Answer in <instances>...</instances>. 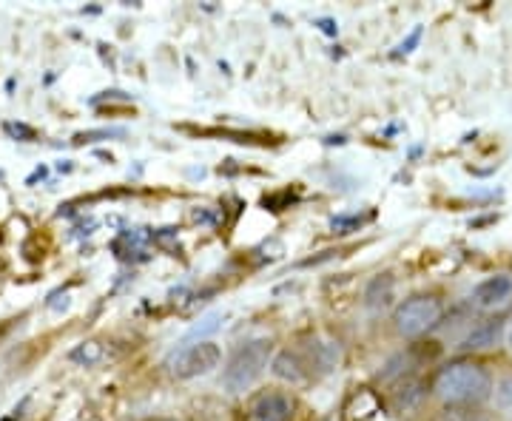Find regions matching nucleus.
<instances>
[{"mask_svg":"<svg viewBox=\"0 0 512 421\" xmlns=\"http://www.w3.org/2000/svg\"><path fill=\"white\" fill-rule=\"evenodd\" d=\"M501 319H487V322H481L478 328H473L464 339H461V348L464 350H481V348H490L498 342V336H501Z\"/></svg>","mask_w":512,"mask_h":421,"instance_id":"8","label":"nucleus"},{"mask_svg":"<svg viewBox=\"0 0 512 421\" xmlns=\"http://www.w3.org/2000/svg\"><path fill=\"white\" fill-rule=\"evenodd\" d=\"M291 416L293 407L282 393H265L248 410V421H291Z\"/></svg>","mask_w":512,"mask_h":421,"instance_id":"6","label":"nucleus"},{"mask_svg":"<svg viewBox=\"0 0 512 421\" xmlns=\"http://www.w3.org/2000/svg\"><path fill=\"white\" fill-rule=\"evenodd\" d=\"M69 359H72V362H80V365H94V362L103 359V345H97V342H83V345H77V348L69 353Z\"/></svg>","mask_w":512,"mask_h":421,"instance_id":"11","label":"nucleus"},{"mask_svg":"<svg viewBox=\"0 0 512 421\" xmlns=\"http://www.w3.org/2000/svg\"><path fill=\"white\" fill-rule=\"evenodd\" d=\"M419 37H421V29H416L413 35L407 37V43H402V46H399V52H404V55H407V52H410V46H416V43H419Z\"/></svg>","mask_w":512,"mask_h":421,"instance_id":"13","label":"nucleus"},{"mask_svg":"<svg viewBox=\"0 0 512 421\" xmlns=\"http://www.w3.org/2000/svg\"><path fill=\"white\" fill-rule=\"evenodd\" d=\"M512 296V276L507 274H495L487 276L484 282H478L476 291H473V302L478 308H487L493 311L498 305H504Z\"/></svg>","mask_w":512,"mask_h":421,"instance_id":"5","label":"nucleus"},{"mask_svg":"<svg viewBox=\"0 0 512 421\" xmlns=\"http://www.w3.org/2000/svg\"><path fill=\"white\" fill-rule=\"evenodd\" d=\"M495 393V404L504 410V413H512V373L507 376H501L493 387Z\"/></svg>","mask_w":512,"mask_h":421,"instance_id":"12","label":"nucleus"},{"mask_svg":"<svg viewBox=\"0 0 512 421\" xmlns=\"http://www.w3.org/2000/svg\"><path fill=\"white\" fill-rule=\"evenodd\" d=\"M274 362V342L271 339H254L234 353V359L222 370V387L228 393H242L254 385L265 373V367Z\"/></svg>","mask_w":512,"mask_h":421,"instance_id":"2","label":"nucleus"},{"mask_svg":"<svg viewBox=\"0 0 512 421\" xmlns=\"http://www.w3.org/2000/svg\"><path fill=\"white\" fill-rule=\"evenodd\" d=\"M507 342H510V350H512V322H510V330H507Z\"/></svg>","mask_w":512,"mask_h":421,"instance_id":"14","label":"nucleus"},{"mask_svg":"<svg viewBox=\"0 0 512 421\" xmlns=\"http://www.w3.org/2000/svg\"><path fill=\"white\" fill-rule=\"evenodd\" d=\"M493 376L481 362L461 359L453 365L441 367L433 390L441 402L450 407H473V404L487 402L493 396Z\"/></svg>","mask_w":512,"mask_h":421,"instance_id":"1","label":"nucleus"},{"mask_svg":"<svg viewBox=\"0 0 512 421\" xmlns=\"http://www.w3.org/2000/svg\"><path fill=\"white\" fill-rule=\"evenodd\" d=\"M222 350L217 342H197V345H185V348L174 350L168 359V370L177 379H194V376H205L214 367L220 365Z\"/></svg>","mask_w":512,"mask_h":421,"instance_id":"4","label":"nucleus"},{"mask_svg":"<svg viewBox=\"0 0 512 421\" xmlns=\"http://www.w3.org/2000/svg\"><path fill=\"white\" fill-rule=\"evenodd\" d=\"M154 421H177V419H154Z\"/></svg>","mask_w":512,"mask_h":421,"instance_id":"15","label":"nucleus"},{"mask_svg":"<svg viewBox=\"0 0 512 421\" xmlns=\"http://www.w3.org/2000/svg\"><path fill=\"white\" fill-rule=\"evenodd\" d=\"M441 313H444V305L436 293H419V296H410L407 302L396 308L393 325L404 339H416V336L439 325Z\"/></svg>","mask_w":512,"mask_h":421,"instance_id":"3","label":"nucleus"},{"mask_svg":"<svg viewBox=\"0 0 512 421\" xmlns=\"http://www.w3.org/2000/svg\"><path fill=\"white\" fill-rule=\"evenodd\" d=\"M271 370H274V376L285 379V382H302L305 379V362L296 353H291V350L276 353L274 362H271Z\"/></svg>","mask_w":512,"mask_h":421,"instance_id":"9","label":"nucleus"},{"mask_svg":"<svg viewBox=\"0 0 512 421\" xmlns=\"http://www.w3.org/2000/svg\"><path fill=\"white\" fill-rule=\"evenodd\" d=\"M390 299H393V276L382 274L370 279L365 291L367 308H384V305H390Z\"/></svg>","mask_w":512,"mask_h":421,"instance_id":"10","label":"nucleus"},{"mask_svg":"<svg viewBox=\"0 0 512 421\" xmlns=\"http://www.w3.org/2000/svg\"><path fill=\"white\" fill-rule=\"evenodd\" d=\"M424 382L416 379V376H402L399 382H396V390H393V396H390V404H393V410L396 413H407V410H413V407H419L421 399H424Z\"/></svg>","mask_w":512,"mask_h":421,"instance_id":"7","label":"nucleus"}]
</instances>
